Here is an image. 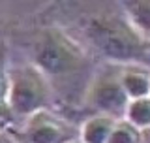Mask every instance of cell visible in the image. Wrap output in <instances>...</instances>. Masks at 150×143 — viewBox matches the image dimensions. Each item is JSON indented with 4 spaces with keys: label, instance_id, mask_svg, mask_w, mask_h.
<instances>
[{
    "label": "cell",
    "instance_id": "cell-1",
    "mask_svg": "<svg viewBox=\"0 0 150 143\" xmlns=\"http://www.w3.org/2000/svg\"><path fill=\"white\" fill-rule=\"evenodd\" d=\"M90 49L111 64H148V40L129 26L122 13H98L83 26Z\"/></svg>",
    "mask_w": 150,
    "mask_h": 143
},
{
    "label": "cell",
    "instance_id": "cell-2",
    "mask_svg": "<svg viewBox=\"0 0 150 143\" xmlns=\"http://www.w3.org/2000/svg\"><path fill=\"white\" fill-rule=\"evenodd\" d=\"M32 64L49 79L69 83L79 79L90 66L88 49L71 34L58 26H47L38 32L32 44Z\"/></svg>",
    "mask_w": 150,
    "mask_h": 143
},
{
    "label": "cell",
    "instance_id": "cell-3",
    "mask_svg": "<svg viewBox=\"0 0 150 143\" xmlns=\"http://www.w3.org/2000/svg\"><path fill=\"white\" fill-rule=\"evenodd\" d=\"M53 87L49 79L32 62H19L9 66L8 79V109L13 121H25L32 113L49 107Z\"/></svg>",
    "mask_w": 150,
    "mask_h": 143
},
{
    "label": "cell",
    "instance_id": "cell-4",
    "mask_svg": "<svg viewBox=\"0 0 150 143\" xmlns=\"http://www.w3.org/2000/svg\"><path fill=\"white\" fill-rule=\"evenodd\" d=\"M120 66L122 64L107 62L88 79L84 90V104L94 113L109 115L112 119L124 117L128 96L120 85Z\"/></svg>",
    "mask_w": 150,
    "mask_h": 143
},
{
    "label": "cell",
    "instance_id": "cell-5",
    "mask_svg": "<svg viewBox=\"0 0 150 143\" xmlns=\"http://www.w3.org/2000/svg\"><path fill=\"white\" fill-rule=\"evenodd\" d=\"M11 137L17 143H71L79 139V124L45 107L25 119L21 130Z\"/></svg>",
    "mask_w": 150,
    "mask_h": 143
},
{
    "label": "cell",
    "instance_id": "cell-6",
    "mask_svg": "<svg viewBox=\"0 0 150 143\" xmlns=\"http://www.w3.org/2000/svg\"><path fill=\"white\" fill-rule=\"evenodd\" d=\"M120 85L128 100L150 96V74L144 64H124L120 66Z\"/></svg>",
    "mask_w": 150,
    "mask_h": 143
},
{
    "label": "cell",
    "instance_id": "cell-7",
    "mask_svg": "<svg viewBox=\"0 0 150 143\" xmlns=\"http://www.w3.org/2000/svg\"><path fill=\"white\" fill-rule=\"evenodd\" d=\"M118 119H112L109 115L92 113L88 119L79 124V141L81 143H107L109 134Z\"/></svg>",
    "mask_w": 150,
    "mask_h": 143
},
{
    "label": "cell",
    "instance_id": "cell-8",
    "mask_svg": "<svg viewBox=\"0 0 150 143\" xmlns=\"http://www.w3.org/2000/svg\"><path fill=\"white\" fill-rule=\"evenodd\" d=\"M122 15L129 23L133 30H137L143 38L148 40L150 32V2L146 0H131V2H122Z\"/></svg>",
    "mask_w": 150,
    "mask_h": 143
},
{
    "label": "cell",
    "instance_id": "cell-9",
    "mask_svg": "<svg viewBox=\"0 0 150 143\" xmlns=\"http://www.w3.org/2000/svg\"><path fill=\"white\" fill-rule=\"evenodd\" d=\"M122 119L133 124L135 128H139L141 132H146L150 126V96L128 100Z\"/></svg>",
    "mask_w": 150,
    "mask_h": 143
},
{
    "label": "cell",
    "instance_id": "cell-10",
    "mask_svg": "<svg viewBox=\"0 0 150 143\" xmlns=\"http://www.w3.org/2000/svg\"><path fill=\"white\" fill-rule=\"evenodd\" d=\"M107 143H144V132H141L124 119H118L112 126Z\"/></svg>",
    "mask_w": 150,
    "mask_h": 143
},
{
    "label": "cell",
    "instance_id": "cell-11",
    "mask_svg": "<svg viewBox=\"0 0 150 143\" xmlns=\"http://www.w3.org/2000/svg\"><path fill=\"white\" fill-rule=\"evenodd\" d=\"M8 79H9V51L8 44L0 41V106H8Z\"/></svg>",
    "mask_w": 150,
    "mask_h": 143
},
{
    "label": "cell",
    "instance_id": "cell-12",
    "mask_svg": "<svg viewBox=\"0 0 150 143\" xmlns=\"http://www.w3.org/2000/svg\"><path fill=\"white\" fill-rule=\"evenodd\" d=\"M13 115L9 113L8 106H0V132H8L13 124Z\"/></svg>",
    "mask_w": 150,
    "mask_h": 143
},
{
    "label": "cell",
    "instance_id": "cell-13",
    "mask_svg": "<svg viewBox=\"0 0 150 143\" xmlns=\"http://www.w3.org/2000/svg\"><path fill=\"white\" fill-rule=\"evenodd\" d=\"M11 141V134H9V130L8 132H0V143H9Z\"/></svg>",
    "mask_w": 150,
    "mask_h": 143
},
{
    "label": "cell",
    "instance_id": "cell-14",
    "mask_svg": "<svg viewBox=\"0 0 150 143\" xmlns=\"http://www.w3.org/2000/svg\"><path fill=\"white\" fill-rule=\"evenodd\" d=\"M9 143H17V141H13V137H11V141H9Z\"/></svg>",
    "mask_w": 150,
    "mask_h": 143
},
{
    "label": "cell",
    "instance_id": "cell-15",
    "mask_svg": "<svg viewBox=\"0 0 150 143\" xmlns=\"http://www.w3.org/2000/svg\"><path fill=\"white\" fill-rule=\"evenodd\" d=\"M71 143H81V141H79V139H77V141H71Z\"/></svg>",
    "mask_w": 150,
    "mask_h": 143
},
{
    "label": "cell",
    "instance_id": "cell-16",
    "mask_svg": "<svg viewBox=\"0 0 150 143\" xmlns=\"http://www.w3.org/2000/svg\"><path fill=\"white\" fill-rule=\"evenodd\" d=\"M0 41H2V38H0Z\"/></svg>",
    "mask_w": 150,
    "mask_h": 143
}]
</instances>
